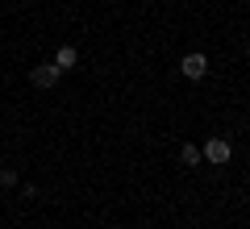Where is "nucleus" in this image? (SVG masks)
I'll list each match as a JSON object with an SVG mask.
<instances>
[{
  "label": "nucleus",
  "mask_w": 250,
  "mask_h": 229,
  "mask_svg": "<svg viewBox=\"0 0 250 229\" xmlns=\"http://www.w3.org/2000/svg\"><path fill=\"white\" fill-rule=\"evenodd\" d=\"M179 71H184V80H205L208 75V54H200V50L184 54L179 59Z\"/></svg>",
  "instance_id": "f03ea898"
},
{
  "label": "nucleus",
  "mask_w": 250,
  "mask_h": 229,
  "mask_svg": "<svg viewBox=\"0 0 250 229\" xmlns=\"http://www.w3.org/2000/svg\"><path fill=\"white\" fill-rule=\"evenodd\" d=\"M75 62H80V50H75L71 42L54 50V67H59V71H75Z\"/></svg>",
  "instance_id": "20e7f679"
},
{
  "label": "nucleus",
  "mask_w": 250,
  "mask_h": 229,
  "mask_svg": "<svg viewBox=\"0 0 250 229\" xmlns=\"http://www.w3.org/2000/svg\"><path fill=\"white\" fill-rule=\"evenodd\" d=\"M205 163V154H200V146H192V142H184L179 146V167H200Z\"/></svg>",
  "instance_id": "39448f33"
},
{
  "label": "nucleus",
  "mask_w": 250,
  "mask_h": 229,
  "mask_svg": "<svg viewBox=\"0 0 250 229\" xmlns=\"http://www.w3.org/2000/svg\"><path fill=\"white\" fill-rule=\"evenodd\" d=\"M246 54H250V46H246Z\"/></svg>",
  "instance_id": "6e6552de"
},
{
  "label": "nucleus",
  "mask_w": 250,
  "mask_h": 229,
  "mask_svg": "<svg viewBox=\"0 0 250 229\" xmlns=\"http://www.w3.org/2000/svg\"><path fill=\"white\" fill-rule=\"evenodd\" d=\"M59 75L62 71L54 67V62H42V67H29V83H34V88H54V83H59Z\"/></svg>",
  "instance_id": "7ed1b4c3"
},
{
  "label": "nucleus",
  "mask_w": 250,
  "mask_h": 229,
  "mask_svg": "<svg viewBox=\"0 0 250 229\" xmlns=\"http://www.w3.org/2000/svg\"><path fill=\"white\" fill-rule=\"evenodd\" d=\"M200 154H205V163H213V167H225V163L233 159V146L225 138H208L205 146H200Z\"/></svg>",
  "instance_id": "f257e3e1"
},
{
  "label": "nucleus",
  "mask_w": 250,
  "mask_h": 229,
  "mask_svg": "<svg viewBox=\"0 0 250 229\" xmlns=\"http://www.w3.org/2000/svg\"><path fill=\"white\" fill-rule=\"evenodd\" d=\"M108 229H117V225H108Z\"/></svg>",
  "instance_id": "0eeeda50"
},
{
  "label": "nucleus",
  "mask_w": 250,
  "mask_h": 229,
  "mask_svg": "<svg viewBox=\"0 0 250 229\" xmlns=\"http://www.w3.org/2000/svg\"><path fill=\"white\" fill-rule=\"evenodd\" d=\"M17 167H0V187H17Z\"/></svg>",
  "instance_id": "423d86ee"
}]
</instances>
